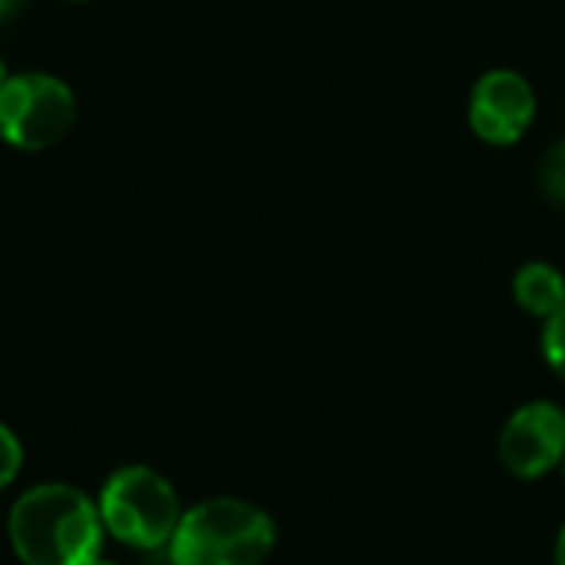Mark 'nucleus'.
Segmentation results:
<instances>
[{"label": "nucleus", "mask_w": 565, "mask_h": 565, "mask_svg": "<svg viewBox=\"0 0 565 565\" xmlns=\"http://www.w3.org/2000/svg\"><path fill=\"white\" fill-rule=\"evenodd\" d=\"M540 185L556 205H565V142L546 152V159L540 166Z\"/></svg>", "instance_id": "nucleus-8"}, {"label": "nucleus", "mask_w": 565, "mask_h": 565, "mask_svg": "<svg viewBox=\"0 0 565 565\" xmlns=\"http://www.w3.org/2000/svg\"><path fill=\"white\" fill-rule=\"evenodd\" d=\"M500 457L503 467L520 480L546 477L553 467H559L565 457V414L550 404L536 401L520 407L500 437Z\"/></svg>", "instance_id": "nucleus-6"}, {"label": "nucleus", "mask_w": 565, "mask_h": 565, "mask_svg": "<svg viewBox=\"0 0 565 565\" xmlns=\"http://www.w3.org/2000/svg\"><path fill=\"white\" fill-rule=\"evenodd\" d=\"M467 119L473 136L490 146L520 142L536 119L533 83L516 70H487L470 89Z\"/></svg>", "instance_id": "nucleus-5"}, {"label": "nucleus", "mask_w": 565, "mask_h": 565, "mask_svg": "<svg viewBox=\"0 0 565 565\" xmlns=\"http://www.w3.org/2000/svg\"><path fill=\"white\" fill-rule=\"evenodd\" d=\"M93 565H113V563H93Z\"/></svg>", "instance_id": "nucleus-15"}, {"label": "nucleus", "mask_w": 565, "mask_h": 565, "mask_svg": "<svg viewBox=\"0 0 565 565\" xmlns=\"http://www.w3.org/2000/svg\"><path fill=\"white\" fill-rule=\"evenodd\" d=\"M76 122V93L50 73H10L0 86V139L23 152L56 146Z\"/></svg>", "instance_id": "nucleus-4"}, {"label": "nucleus", "mask_w": 565, "mask_h": 565, "mask_svg": "<svg viewBox=\"0 0 565 565\" xmlns=\"http://www.w3.org/2000/svg\"><path fill=\"white\" fill-rule=\"evenodd\" d=\"M543 354L550 361V367L565 377V308L546 321V331H543Z\"/></svg>", "instance_id": "nucleus-9"}, {"label": "nucleus", "mask_w": 565, "mask_h": 565, "mask_svg": "<svg viewBox=\"0 0 565 565\" xmlns=\"http://www.w3.org/2000/svg\"><path fill=\"white\" fill-rule=\"evenodd\" d=\"M275 550V523L245 500H205L182 513L169 543L172 565H262Z\"/></svg>", "instance_id": "nucleus-2"}, {"label": "nucleus", "mask_w": 565, "mask_h": 565, "mask_svg": "<svg viewBox=\"0 0 565 565\" xmlns=\"http://www.w3.org/2000/svg\"><path fill=\"white\" fill-rule=\"evenodd\" d=\"M99 520L113 540L132 550H159L172 543L182 510L162 473L149 467H122L103 487Z\"/></svg>", "instance_id": "nucleus-3"}, {"label": "nucleus", "mask_w": 565, "mask_h": 565, "mask_svg": "<svg viewBox=\"0 0 565 565\" xmlns=\"http://www.w3.org/2000/svg\"><path fill=\"white\" fill-rule=\"evenodd\" d=\"M70 3H89V0H70Z\"/></svg>", "instance_id": "nucleus-14"}, {"label": "nucleus", "mask_w": 565, "mask_h": 565, "mask_svg": "<svg viewBox=\"0 0 565 565\" xmlns=\"http://www.w3.org/2000/svg\"><path fill=\"white\" fill-rule=\"evenodd\" d=\"M563 463H565V457H563Z\"/></svg>", "instance_id": "nucleus-16"}, {"label": "nucleus", "mask_w": 565, "mask_h": 565, "mask_svg": "<svg viewBox=\"0 0 565 565\" xmlns=\"http://www.w3.org/2000/svg\"><path fill=\"white\" fill-rule=\"evenodd\" d=\"M20 3H23V0H0V20L10 17L13 10H20Z\"/></svg>", "instance_id": "nucleus-11"}, {"label": "nucleus", "mask_w": 565, "mask_h": 565, "mask_svg": "<svg viewBox=\"0 0 565 565\" xmlns=\"http://www.w3.org/2000/svg\"><path fill=\"white\" fill-rule=\"evenodd\" d=\"M10 543L23 565L99 563V507L66 483H40L10 510Z\"/></svg>", "instance_id": "nucleus-1"}, {"label": "nucleus", "mask_w": 565, "mask_h": 565, "mask_svg": "<svg viewBox=\"0 0 565 565\" xmlns=\"http://www.w3.org/2000/svg\"><path fill=\"white\" fill-rule=\"evenodd\" d=\"M556 565H565V526L559 533V543H556Z\"/></svg>", "instance_id": "nucleus-12"}, {"label": "nucleus", "mask_w": 565, "mask_h": 565, "mask_svg": "<svg viewBox=\"0 0 565 565\" xmlns=\"http://www.w3.org/2000/svg\"><path fill=\"white\" fill-rule=\"evenodd\" d=\"M513 295L523 311L536 318H556L565 308V278L559 268L546 262H530L513 278Z\"/></svg>", "instance_id": "nucleus-7"}, {"label": "nucleus", "mask_w": 565, "mask_h": 565, "mask_svg": "<svg viewBox=\"0 0 565 565\" xmlns=\"http://www.w3.org/2000/svg\"><path fill=\"white\" fill-rule=\"evenodd\" d=\"M20 463H23L20 440L13 437L7 424H0V490L13 483V477L20 473Z\"/></svg>", "instance_id": "nucleus-10"}, {"label": "nucleus", "mask_w": 565, "mask_h": 565, "mask_svg": "<svg viewBox=\"0 0 565 565\" xmlns=\"http://www.w3.org/2000/svg\"><path fill=\"white\" fill-rule=\"evenodd\" d=\"M7 76H10V73H7V63H3V60H0V86H3V83H7Z\"/></svg>", "instance_id": "nucleus-13"}]
</instances>
